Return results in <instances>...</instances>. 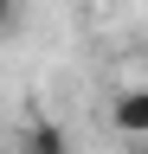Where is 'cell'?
<instances>
[{
    "instance_id": "obj_3",
    "label": "cell",
    "mask_w": 148,
    "mask_h": 154,
    "mask_svg": "<svg viewBox=\"0 0 148 154\" xmlns=\"http://www.w3.org/2000/svg\"><path fill=\"white\" fill-rule=\"evenodd\" d=\"M13 26H20V0H0V38H7Z\"/></svg>"
},
{
    "instance_id": "obj_1",
    "label": "cell",
    "mask_w": 148,
    "mask_h": 154,
    "mask_svg": "<svg viewBox=\"0 0 148 154\" xmlns=\"http://www.w3.org/2000/svg\"><path fill=\"white\" fill-rule=\"evenodd\" d=\"M109 122H116L122 135H135V141H148V84L122 90L116 103H109Z\"/></svg>"
},
{
    "instance_id": "obj_2",
    "label": "cell",
    "mask_w": 148,
    "mask_h": 154,
    "mask_svg": "<svg viewBox=\"0 0 148 154\" xmlns=\"http://www.w3.org/2000/svg\"><path fill=\"white\" fill-rule=\"evenodd\" d=\"M20 154H71V128H58V122H26L20 128Z\"/></svg>"
}]
</instances>
